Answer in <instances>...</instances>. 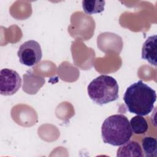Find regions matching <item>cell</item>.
<instances>
[{
	"label": "cell",
	"mask_w": 157,
	"mask_h": 157,
	"mask_svg": "<svg viewBox=\"0 0 157 157\" xmlns=\"http://www.w3.org/2000/svg\"><path fill=\"white\" fill-rule=\"evenodd\" d=\"M17 55L21 64L31 67L40 61L42 52L39 42L34 40H29L20 46Z\"/></svg>",
	"instance_id": "cell-4"
},
{
	"label": "cell",
	"mask_w": 157,
	"mask_h": 157,
	"mask_svg": "<svg viewBox=\"0 0 157 157\" xmlns=\"http://www.w3.org/2000/svg\"><path fill=\"white\" fill-rule=\"evenodd\" d=\"M117 156H139L143 157L142 148L140 144L134 140H128L120 145L117 150Z\"/></svg>",
	"instance_id": "cell-7"
},
{
	"label": "cell",
	"mask_w": 157,
	"mask_h": 157,
	"mask_svg": "<svg viewBox=\"0 0 157 157\" xmlns=\"http://www.w3.org/2000/svg\"><path fill=\"white\" fill-rule=\"evenodd\" d=\"M156 139L150 137H144L142 140V147L144 155L146 157L157 156Z\"/></svg>",
	"instance_id": "cell-9"
},
{
	"label": "cell",
	"mask_w": 157,
	"mask_h": 157,
	"mask_svg": "<svg viewBox=\"0 0 157 157\" xmlns=\"http://www.w3.org/2000/svg\"><path fill=\"white\" fill-rule=\"evenodd\" d=\"M132 132L135 134H143L148 129V124L143 116L136 115L133 117L129 121Z\"/></svg>",
	"instance_id": "cell-8"
},
{
	"label": "cell",
	"mask_w": 157,
	"mask_h": 157,
	"mask_svg": "<svg viewBox=\"0 0 157 157\" xmlns=\"http://www.w3.org/2000/svg\"><path fill=\"white\" fill-rule=\"evenodd\" d=\"M82 8L84 12L88 15L101 13L104 11L105 1H83L82 2Z\"/></svg>",
	"instance_id": "cell-10"
},
{
	"label": "cell",
	"mask_w": 157,
	"mask_h": 157,
	"mask_svg": "<svg viewBox=\"0 0 157 157\" xmlns=\"http://www.w3.org/2000/svg\"><path fill=\"white\" fill-rule=\"evenodd\" d=\"M156 100V91L142 80L129 86L123 96L128 111L140 116H145L151 112Z\"/></svg>",
	"instance_id": "cell-1"
},
{
	"label": "cell",
	"mask_w": 157,
	"mask_h": 157,
	"mask_svg": "<svg viewBox=\"0 0 157 157\" xmlns=\"http://www.w3.org/2000/svg\"><path fill=\"white\" fill-rule=\"evenodd\" d=\"M119 86L112 77L101 75L88 85L87 92L90 98L96 104L102 105L118 99Z\"/></svg>",
	"instance_id": "cell-3"
},
{
	"label": "cell",
	"mask_w": 157,
	"mask_h": 157,
	"mask_svg": "<svg viewBox=\"0 0 157 157\" xmlns=\"http://www.w3.org/2000/svg\"><path fill=\"white\" fill-rule=\"evenodd\" d=\"M132 132L128 118L115 114L106 118L101 126V136L105 144L120 146L130 140Z\"/></svg>",
	"instance_id": "cell-2"
},
{
	"label": "cell",
	"mask_w": 157,
	"mask_h": 157,
	"mask_svg": "<svg viewBox=\"0 0 157 157\" xmlns=\"http://www.w3.org/2000/svg\"><path fill=\"white\" fill-rule=\"evenodd\" d=\"M21 85V78L14 70L5 68L0 71V93L11 96L18 91Z\"/></svg>",
	"instance_id": "cell-5"
},
{
	"label": "cell",
	"mask_w": 157,
	"mask_h": 157,
	"mask_svg": "<svg viewBox=\"0 0 157 157\" xmlns=\"http://www.w3.org/2000/svg\"><path fill=\"white\" fill-rule=\"evenodd\" d=\"M156 39L157 36H149L143 44L142 58L147 60L150 64L156 66Z\"/></svg>",
	"instance_id": "cell-6"
}]
</instances>
